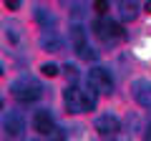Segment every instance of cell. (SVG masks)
I'll return each mask as SVG.
<instances>
[{"label": "cell", "mask_w": 151, "mask_h": 141, "mask_svg": "<svg viewBox=\"0 0 151 141\" xmlns=\"http://www.w3.org/2000/svg\"><path fill=\"white\" fill-rule=\"evenodd\" d=\"M63 103L68 114H83V111H91L96 106V91L93 88H78V86H68L63 91Z\"/></svg>", "instance_id": "obj_1"}, {"label": "cell", "mask_w": 151, "mask_h": 141, "mask_svg": "<svg viewBox=\"0 0 151 141\" xmlns=\"http://www.w3.org/2000/svg\"><path fill=\"white\" fill-rule=\"evenodd\" d=\"M10 91L20 103H33V101H38V98L43 96V86L30 76H20L18 81H13Z\"/></svg>", "instance_id": "obj_2"}, {"label": "cell", "mask_w": 151, "mask_h": 141, "mask_svg": "<svg viewBox=\"0 0 151 141\" xmlns=\"http://www.w3.org/2000/svg\"><path fill=\"white\" fill-rule=\"evenodd\" d=\"M86 83H88V88H93L96 93H106L108 96V93L113 91V78H111V73H108L106 68H91Z\"/></svg>", "instance_id": "obj_3"}, {"label": "cell", "mask_w": 151, "mask_h": 141, "mask_svg": "<svg viewBox=\"0 0 151 141\" xmlns=\"http://www.w3.org/2000/svg\"><path fill=\"white\" fill-rule=\"evenodd\" d=\"M93 33H96L101 40H106V43H111V40H116V38L124 35L121 25L113 23V20H108V18H98V20L93 23Z\"/></svg>", "instance_id": "obj_4"}, {"label": "cell", "mask_w": 151, "mask_h": 141, "mask_svg": "<svg viewBox=\"0 0 151 141\" xmlns=\"http://www.w3.org/2000/svg\"><path fill=\"white\" fill-rule=\"evenodd\" d=\"M131 93H134L136 103L141 109H151V81H146V78L134 81L131 83Z\"/></svg>", "instance_id": "obj_5"}, {"label": "cell", "mask_w": 151, "mask_h": 141, "mask_svg": "<svg viewBox=\"0 0 151 141\" xmlns=\"http://www.w3.org/2000/svg\"><path fill=\"white\" fill-rule=\"evenodd\" d=\"M96 131L101 136H116L121 131V121L116 119V116H111V114H103V116H98L96 119Z\"/></svg>", "instance_id": "obj_6"}, {"label": "cell", "mask_w": 151, "mask_h": 141, "mask_svg": "<svg viewBox=\"0 0 151 141\" xmlns=\"http://www.w3.org/2000/svg\"><path fill=\"white\" fill-rule=\"evenodd\" d=\"M3 129H5V134H8V136L18 139V136H23V131H25V119H23L18 111H10V114H5Z\"/></svg>", "instance_id": "obj_7"}, {"label": "cell", "mask_w": 151, "mask_h": 141, "mask_svg": "<svg viewBox=\"0 0 151 141\" xmlns=\"http://www.w3.org/2000/svg\"><path fill=\"white\" fill-rule=\"evenodd\" d=\"M33 126H35V131H38V134L48 136L50 131L55 129L53 114H50V111H38V114H35V119H33Z\"/></svg>", "instance_id": "obj_8"}, {"label": "cell", "mask_w": 151, "mask_h": 141, "mask_svg": "<svg viewBox=\"0 0 151 141\" xmlns=\"http://www.w3.org/2000/svg\"><path fill=\"white\" fill-rule=\"evenodd\" d=\"M70 43H73L76 53H78L83 45H88V43H86V30H83L81 25H70Z\"/></svg>", "instance_id": "obj_9"}, {"label": "cell", "mask_w": 151, "mask_h": 141, "mask_svg": "<svg viewBox=\"0 0 151 141\" xmlns=\"http://www.w3.org/2000/svg\"><path fill=\"white\" fill-rule=\"evenodd\" d=\"M136 15H139V3H136V0H129V3H121V18H124L126 23H131Z\"/></svg>", "instance_id": "obj_10"}, {"label": "cell", "mask_w": 151, "mask_h": 141, "mask_svg": "<svg viewBox=\"0 0 151 141\" xmlns=\"http://www.w3.org/2000/svg\"><path fill=\"white\" fill-rule=\"evenodd\" d=\"M40 45H43L45 50H50V53H55V50H60V38L53 35V33H45L43 38H40Z\"/></svg>", "instance_id": "obj_11"}, {"label": "cell", "mask_w": 151, "mask_h": 141, "mask_svg": "<svg viewBox=\"0 0 151 141\" xmlns=\"http://www.w3.org/2000/svg\"><path fill=\"white\" fill-rule=\"evenodd\" d=\"M5 33H8V38H10L13 43H20V33H18L15 23H5Z\"/></svg>", "instance_id": "obj_12"}, {"label": "cell", "mask_w": 151, "mask_h": 141, "mask_svg": "<svg viewBox=\"0 0 151 141\" xmlns=\"http://www.w3.org/2000/svg\"><path fill=\"white\" fill-rule=\"evenodd\" d=\"M40 73L48 76V78H53V76H58V73H60V68L55 63H43V65H40Z\"/></svg>", "instance_id": "obj_13"}, {"label": "cell", "mask_w": 151, "mask_h": 141, "mask_svg": "<svg viewBox=\"0 0 151 141\" xmlns=\"http://www.w3.org/2000/svg\"><path fill=\"white\" fill-rule=\"evenodd\" d=\"M78 55H81L83 60H96V50H93L91 45H83V48L78 50Z\"/></svg>", "instance_id": "obj_14"}, {"label": "cell", "mask_w": 151, "mask_h": 141, "mask_svg": "<svg viewBox=\"0 0 151 141\" xmlns=\"http://www.w3.org/2000/svg\"><path fill=\"white\" fill-rule=\"evenodd\" d=\"M93 8H96L98 15H106L108 13V0H93Z\"/></svg>", "instance_id": "obj_15"}, {"label": "cell", "mask_w": 151, "mask_h": 141, "mask_svg": "<svg viewBox=\"0 0 151 141\" xmlns=\"http://www.w3.org/2000/svg\"><path fill=\"white\" fill-rule=\"evenodd\" d=\"M63 70H65V76H68V81H78V68H76V65L68 63Z\"/></svg>", "instance_id": "obj_16"}, {"label": "cell", "mask_w": 151, "mask_h": 141, "mask_svg": "<svg viewBox=\"0 0 151 141\" xmlns=\"http://www.w3.org/2000/svg\"><path fill=\"white\" fill-rule=\"evenodd\" d=\"M48 141H65V134H63V131H58V129H53L48 134Z\"/></svg>", "instance_id": "obj_17"}, {"label": "cell", "mask_w": 151, "mask_h": 141, "mask_svg": "<svg viewBox=\"0 0 151 141\" xmlns=\"http://www.w3.org/2000/svg\"><path fill=\"white\" fill-rule=\"evenodd\" d=\"M5 8L8 10H18L20 8V0H5Z\"/></svg>", "instance_id": "obj_18"}, {"label": "cell", "mask_w": 151, "mask_h": 141, "mask_svg": "<svg viewBox=\"0 0 151 141\" xmlns=\"http://www.w3.org/2000/svg\"><path fill=\"white\" fill-rule=\"evenodd\" d=\"M144 141H151V126L146 129V136H144Z\"/></svg>", "instance_id": "obj_19"}, {"label": "cell", "mask_w": 151, "mask_h": 141, "mask_svg": "<svg viewBox=\"0 0 151 141\" xmlns=\"http://www.w3.org/2000/svg\"><path fill=\"white\" fill-rule=\"evenodd\" d=\"M144 10H146V13H151V0H146V5H144Z\"/></svg>", "instance_id": "obj_20"}, {"label": "cell", "mask_w": 151, "mask_h": 141, "mask_svg": "<svg viewBox=\"0 0 151 141\" xmlns=\"http://www.w3.org/2000/svg\"><path fill=\"white\" fill-rule=\"evenodd\" d=\"M0 76H3V63H0Z\"/></svg>", "instance_id": "obj_21"}, {"label": "cell", "mask_w": 151, "mask_h": 141, "mask_svg": "<svg viewBox=\"0 0 151 141\" xmlns=\"http://www.w3.org/2000/svg\"><path fill=\"white\" fill-rule=\"evenodd\" d=\"M0 111H3V101H0Z\"/></svg>", "instance_id": "obj_22"}, {"label": "cell", "mask_w": 151, "mask_h": 141, "mask_svg": "<svg viewBox=\"0 0 151 141\" xmlns=\"http://www.w3.org/2000/svg\"><path fill=\"white\" fill-rule=\"evenodd\" d=\"M124 3H126V0H124Z\"/></svg>", "instance_id": "obj_23"}]
</instances>
